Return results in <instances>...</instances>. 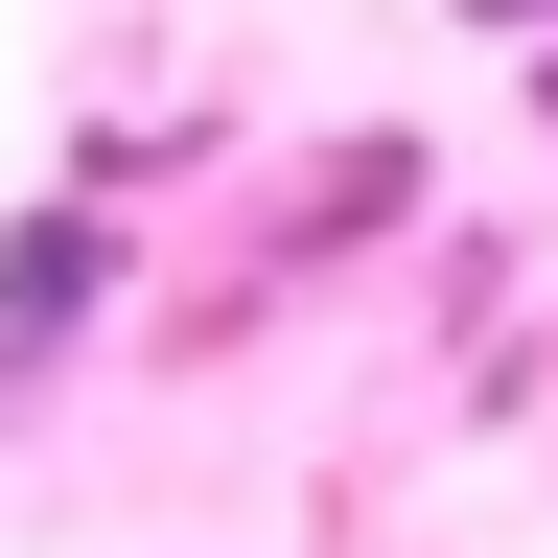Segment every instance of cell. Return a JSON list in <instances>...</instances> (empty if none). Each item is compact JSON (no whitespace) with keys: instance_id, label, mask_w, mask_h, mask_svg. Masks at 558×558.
<instances>
[{"instance_id":"obj_2","label":"cell","mask_w":558,"mask_h":558,"mask_svg":"<svg viewBox=\"0 0 558 558\" xmlns=\"http://www.w3.org/2000/svg\"><path fill=\"white\" fill-rule=\"evenodd\" d=\"M396 209H418V140H349V163H326V209H303V233H396Z\"/></svg>"},{"instance_id":"obj_3","label":"cell","mask_w":558,"mask_h":558,"mask_svg":"<svg viewBox=\"0 0 558 558\" xmlns=\"http://www.w3.org/2000/svg\"><path fill=\"white\" fill-rule=\"evenodd\" d=\"M442 24H488V47H512V24H558V0H442Z\"/></svg>"},{"instance_id":"obj_1","label":"cell","mask_w":558,"mask_h":558,"mask_svg":"<svg viewBox=\"0 0 558 558\" xmlns=\"http://www.w3.org/2000/svg\"><path fill=\"white\" fill-rule=\"evenodd\" d=\"M94 303H117V233H94V209H24V233H0V326H24V349H70Z\"/></svg>"}]
</instances>
